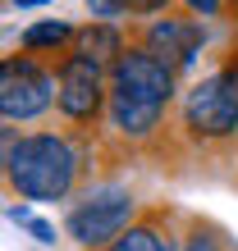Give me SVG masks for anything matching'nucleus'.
Segmentation results:
<instances>
[{
  "instance_id": "423d86ee",
  "label": "nucleus",
  "mask_w": 238,
  "mask_h": 251,
  "mask_svg": "<svg viewBox=\"0 0 238 251\" xmlns=\"http://www.w3.org/2000/svg\"><path fill=\"white\" fill-rule=\"evenodd\" d=\"M106 82H110V92H124L133 100H147V105H174V96H178V78H174V69L170 64H160L151 50H142V46H124V55L110 64L106 73Z\"/></svg>"
},
{
  "instance_id": "f03ea898",
  "label": "nucleus",
  "mask_w": 238,
  "mask_h": 251,
  "mask_svg": "<svg viewBox=\"0 0 238 251\" xmlns=\"http://www.w3.org/2000/svg\"><path fill=\"white\" fill-rule=\"evenodd\" d=\"M78 151L64 132H28L9 160V187L28 201H64L78 183Z\"/></svg>"
},
{
  "instance_id": "39448f33",
  "label": "nucleus",
  "mask_w": 238,
  "mask_h": 251,
  "mask_svg": "<svg viewBox=\"0 0 238 251\" xmlns=\"http://www.w3.org/2000/svg\"><path fill=\"white\" fill-rule=\"evenodd\" d=\"M133 219H138L133 192H124V187H96V192H87V197L69 210L64 228H69V238L78 247L96 251V247H110Z\"/></svg>"
},
{
  "instance_id": "0eeeda50",
  "label": "nucleus",
  "mask_w": 238,
  "mask_h": 251,
  "mask_svg": "<svg viewBox=\"0 0 238 251\" xmlns=\"http://www.w3.org/2000/svg\"><path fill=\"white\" fill-rule=\"evenodd\" d=\"M202 23L188 19V9H165V19H151L147 27H138V41L133 46L151 50L160 64L174 69V78L183 69H192V60L202 55Z\"/></svg>"
},
{
  "instance_id": "7ed1b4c3",
  "label": "nucleus",
  "mask_w": 238,
  "mask_h": 251,
  "mask_svg": "<svg viewBox=\"0 0 238 251\" xmlns=\"http://www.w3.org/2000/svg\"><path fill=\"white\" fill-rule=\"evenodd\" d=\"M106 69H96L92 60H83V55L64 50L60 55V69H55V110L60 119H64L69 128H96V119L106 114Z\"/></svg>"
},
{
  "instance_id": "9b49d317",
  "label": "nucleus",
  "mask_w": 238,
  "mask_h": 251,
  "mask_svg": "<svg viewBox=\"0 0 238 251\" xmlns=\"http://www.w3.org/2000/svg\"><path fill=\"white\" fill-rule=\"evenodd\" d=\"M73 32H78V27L60 23V19H41L32 27H23L19 46H23V55H32V60H37V55H64L73 46Z\"/></svg>"
},
{
  "instance_id": "4468645a",
  "label": "nucleus",
  "mask_w": 238,
  "mask_h": 251,
  "mask_svg": "<svg viewBox=\"0 0 238 251\" xmlns=\"http://www.w3.org/2000/svg\"><path fill=\"white\" fill-rule=\"evenodd\" d=\"M19 142H23V132L0 119V178L9 174V160H14V151H19Z\"/></svg>"
},
{
  "instance_id": "20e7f679",
  "label": "nucleus",
  "mask_w": 238,
  "mask_h": 251,
  "mask_svg": "<svg viewBox=\"0 0 238 251\" xmlns=\"http://www.w3.org/2000/svg\"><path fill=\"white\" fill-rule=\"evenodd\" d=\"M55 105V73L32 55H0V119L28 124Z\"/></svg>"
},
{
  "instance_id": "1a4fd4ad",
  "label": "nucleus",
  "mask_w": 238,
  "mask_h": 251,
  "mask_svg": "<svg viewBox=\"0 0 238 251\" xmlns=\"http://www.w3.org/2000/svg\"><path fill=\"white\" fill-rule=\"evenodd\" d=\"M101 251H178V215L170 205H147L138 219Z\"/></svg>"
},
{
  "instance_id": "9d476101",
  "label": "nucleus",
  "mask_w": 238,
  "mask_h": 251,
  "mask_svg": "<svg viewBox=\"0 0 238 251\" xmlns=\"http://www.w3.org/2000/svg\"><path fill=\"white\" fill-rule=\"evenodd\" d=\"M124 46H128V41H124V32H119V27H110V23H87V27H78V32H73V46H69V50L110 73V64L124 55Z\"/></svg>"
},
{
  "instance_id": "f8f14e48",
  "label": "nucleus",
  "mask_w": 238,
  "mask_h": 251,
  "mask_svg": "<svg viewBox=\"0 0 238 251\" xmlns=\"http://www.w3.org/2000/svg\"><path fill=\"white\" fill-rule=\"evenodd\" d=\"M178 251H234V242L211 219H188V224L178 228Z\"/></svg>"
},
{
  "instance_id": "6e6552de",
  "label": "nucleus",
  "mask_w": 238,
  "mask_h": 251,
  "mask_svg": "<svg viewBox=\"0 0 238 251\" xmlns=\"http://www.w3.org/2000/svg\"><path fill=\"white\" fill-rule=\"evenodd\" d=\"M106 128L128 146H151L160 142V128H170V110L133 100L124 92H106Z\"/></svg>"
},
{
  "instance_id": "ddd939ff",
  "label": "nucleus",
  "mask_w": 238,
  "mask_h": 251,
  "mask_svg": "<svg viewBox=\"0 0 238 251\" xmlns=\"http://www.w3.org/2000/svg\"><path fill=\"white\" fill-rule=\"evenodd\" d=\"M9 219H14V224H23L37 242H55V228L46 224V219H37L32 210H23V205H14V210H9Z\"/></svg>"
},
{
  "instance_id": "f257e3e1",
  "label": "nucleus",
  "mask_w": 238,
  "mask_h": 251,
  "mask_svg": "<svg viewBox=\"0 0 238 251\" xmlns=\"http://www.w3.org/2000/svg\"><path fill=\"white\" fill-rule=\"evenodd\" d=\"M178 142L202 151H229L238 142V46L178 100Z\"/></svg>"
}]
</instances>
